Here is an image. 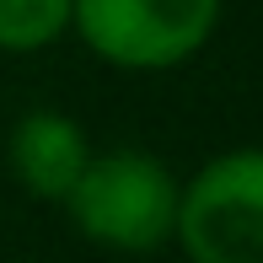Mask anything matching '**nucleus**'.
<instances>
[{"mask_svg":"<svg viewBox=\"0 0 263 263\" xmlns=\"http://www.w3.org/2000/svg\"><path fill=\"white\" fill-rule=\"evenodd\" d=\"M91 156L86 129L76 124L70 113H54V107H38V113H22L16 129L6 140V161L16 172V183L27 188L32 199H59L70 194V183L81 177V166Z\"/></svg>","mask_w":263,"mask_h":263,"instance_id":"4","label":"nucleus"},{"mask_svg":"<svg viewBox=\"0 0 263 263\" xmlns=\"http://www.w3.org/2000/svg\"><path fill=\"white\" fill-rule=\"evenodd\" d=\"M70 27V0H0V49L32 54Z\"/></svg>","mask_w":263,"mask_h":263,"instance_id":"5","label":"nucleus"},{"mask_svg":"<svg viewBox=\"0 0 263 263\" xmlns=\"http://www.w3.org/2000/svg\"><path fill=\"white\" fill-rule=\"evenodd\" d=\"M172 242L194 263H263V151H226L188 177Z\"/></svg>","mask_w":263,"mask_h":263,"instance_id":"2","label":"nucleus"},{"mask_svg":"<svg viewBox=\"0 0 263 263\" xmlns=\"http://www.w3.org/2000/svg\"><path fill=\"white\" fill-rule=\"evenodd\" d=\"M220 0H70V27L118 70H172L210 43Z\"/></svg>","mask_w":263,"mask_h":263,"instance_id":"3","label":"nucleus"},{"mask_svg":"<svg viewBox=\"0 0 263 263\" xmlns=\"http://www.w3.org/2000/svg\"><path fill=\"white\" fill-rule=\"evenodd\" d=\"M177 194L183 183L172 177L166 161H156L140 145H118V151H91L59 204L70 210L86 242L113 247V253H156L172 242Z\"/></svg>","mask_w":263,"mask_h":263,"instance_id":"1","label":"nucleus"}]
</instances>
